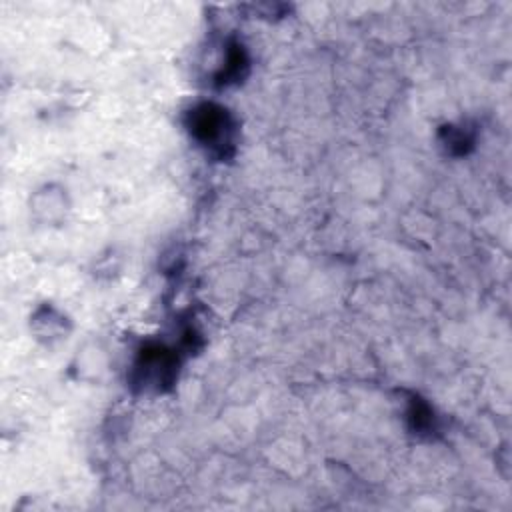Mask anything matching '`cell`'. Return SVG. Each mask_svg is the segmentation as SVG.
<instances>
[{
    "label": "cell",
    "instance_id": "6da1fadb",
    "mask_svg": "<svg viewBox=\"0 0 512 512\" xmlns=\"http://www.w3.org/2000/svg\"><path fill=\"white\" fill-rule=\"evenodd\" d=\"M228 118L216 106H200L192 112V132L204 146H224L228 142Z\"/></svg>",
    "mask_w": 512,
    "mask_h": 512
}]
</instances>
